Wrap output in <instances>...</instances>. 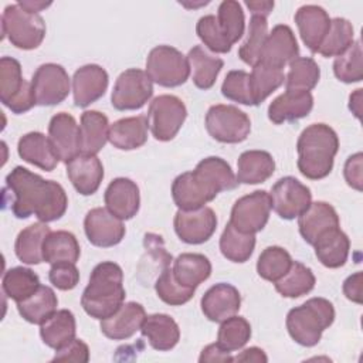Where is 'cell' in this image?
I'll return each mask as SVG.
<instances>
[{
    "mask_svg": "<svg viewBox=\"0 0 363 363\" xmlns=\"http://www.w3.org/2000/svg\"><path fill=\"white\" fill-rule=\"evenodd\" d=\"M271 210L269 193L255 190L234 203L228 223L240 233L257 234L267 225Z\"/></svg>",
    "mask_w": 363,
    "mask_h": 363,
    "instance_id": "cell-11",
    "label": "cell"
},
{
    "mask_svg": "<svg viewBox=\"0 0 363 363\" xmlns=\"http://www.w3.org/2000/svg\"><path fill=\"white\" fill-rule=\"evenodd\" d=\"M354 38V30L352 23L343 17H335L330 20V27L325 35L318 54L322 57H337L343 54L352 44Z\"/></svg>",
    "mask_w": 363,
    "mask_h": 363,
    "instance_id": "cell-45",
    "label": "cell"
},
{
    "mask_svg": "<svg viewBox=\"0 0 363 363\" xmlns=\"http://www.w3.org/2000/svg\"><path fill=\"white\" fill-rule=\"evenodd\" d=\"M67 164V176L82 196L94 194L104 179V166L96 155L79 153Z\"/></svg>",
    "mask_w": 363,
    "mask_h": 363,
    "instance_id": "cell-23",
    "label": "cell"
},
{
    "mask_svg": "<svg viewBox=\"0 0 363 363\" xmlns=\"http://www.w3.org/2000/svg\"><path fill=\"white\" fill-rule=\"evenodd\" d=\"M196 33L203 44L213 52L225 54L230 52L233 44L223 34L217 17L213 14H207L199 18L196 24Z\"/></svg>",
    "mask_w": 363,
    "mask_h": 363,
    "instance_id": "cell-52",
    "label": "cell"
},
{
    "mask_svg": "<svg viewBox=\"0 0 363 363\" xmlns=\"http://www.w3.org/2000/svg\"><path fill=\"white\" fill-rule=\"evenodd\" d=\"M146 318L145 308L138 302L123 303L112 316L101 320V332L112 340H125L140 330Z\"/></svg>",
    "mask_w": 363,
    "mask_h": 363,
    "instance_id": "cell-25",
    "label": "cell"
},
{
    "mask_svg": "<svg viewBox=\"0 0 363 363\" xmlns=\"http://www.w3.org/2000/svg\"><path fill=\"white\" fill-rule=\"evenodd\" d=\"M31 88L37 105L52 106L61 104L71 91V79L60 64L47 62L40 65L31 78Z\"/></svg>",
    "mask_w": 363,
    "mask_h": 363,
    "instance_id": "cell-12",
    "label": "cell"
},
{
    "mask_svg": "<svg viewBox=\"0 0 363 363\" xmlns=\"http://www.w3.org/2000/svg\"><path fill=\"white\" fill-rule=\"evenodd\" d=\"M362 285H363V274L362 271H357L347 277L343 282V294L345 296L354 302V303H362Z\"/></svg>",
    "mask_w": 363,
    "mask_h": 363,
    "instance_id": "cell-57",
    "label": "cell"
},
{
    "mask_svg": "<svg viewBox=\"0 0 363 363\" xmlns=\"http://www.w3.org/2000/svg\"><path fill=\"white\" fill-rule=\"evenodd\" d=\"M89 360V347L81 339H74L64 347L55 350V356L51 362H79L86 363Z\"/></svg>",
    "mask_w": 363,
    "mask_h": 363,
    "instance_id": "cell-55",
    "label": "cell"
},
{
    "mask_svg": "<svg viewBox=\"0 0 363 363\" xmlns=\"http://www.w3.org/2000/svg\"><path fill=\"white\" fill-rule=\"evenodd\" d=\"M172 197L179 210H197L213 199L206 193L191 172L179 174L172 183Z\"/></svg>",
    "mask_w": 363,
    "mask_h": 363,
    "instance_id": "cell-40",
    "label": "cell"
},
{
    "mask_svg": "<svg viewBox=\"0 0 363 363\" xmlns=\"http://www.w3.org/2000/svg\"><path fill=\"white\" fill-rule=\"evenodd\" d=\"M255 248V234H244L227 223L220 237V251L231 262L242 264L250 259Z\"/></svg>",
    "mask_w": 363,
    "mask_h": 363,
    "instance_id": "cell-43",
    "label": "cell"
},
{
    "mask_svg": "<svg viewBox=\"0 0 363 363\" xmlns=\"http://www.w3.org/2000/svg\"><path fill=\"white\" fill-rule=\"evenodd\" d=\"M251 337V325L242 318L233 315L221 322L217 333V343L227 352L242 349Z\"/></svg>",
    "mask_w": 363,
    "mask_h": 363,
    "instance_id": "cell-47",
    "label": "cell"
},
{
    "mask_svg": "<svg viewBox=\"0 0 363 363\" xmlns=\"http://www.w3.org/2000/svg\"><path fill=\"white\" fill-rule=\"evenodd\" d=\"M292 258L289 252L278 245L267 247L258 257L257 272L258 275L269 282H277L291 268Z\"/></svg>",
    "mask_w": 363,
    "mask_h": 363,
    "instance_id": "cell-46",
    "label": "cell"
},
{
    "mask_svg": "<svg viewBox=\"0 0 363 363\" xmlns=\"http://www.w3.org/2000/svg\"><path fill=\"white\" fill-rule=\"evenodd\" d=\"M146 74L152 82L174 88L183 85L190 77L187 57L170 45H157L150 50L146 58Z\"/></svg>",
    "mask_w": 363,
    "mask_h": 363,
    "instance_id": "cell-6",
    "label": "cell"
},
{
    "mask_svg": "<svg viewBox=\"0 0 363 363\" xmlns=\"http://www.w3.org/2000/svg\"><path fill=\"white\" fill-rule=\"evenodd\" d=\"M233 362H257V363H265L268 362V357L265 352L257 346L244 349L240 354L233 357Z\"/></svg>",
    "mask_w": 363,
    "mask_h": 363,
    "instance_id": "cell-59",
    "label": "cell"
},
{
    "mask_svg": "<svg viewBox=\"0 0 363 363\" xmlns=\"http://www.w3.org/2000/svg\"><path fill=\"white\" fill-rule=\"evenodd\" d=\"M153 95V82L139 68H129L121 72L112 89L111 104L118 111L140 109Z\"/></svg>",
    "mask_w": 363,
    "mask_h": 363,
    "instance_id": "cell-10",
    "label": "cell"
},
{
    "mask_svg": "<svg viewBox=\"0 0 363 363\" xmlns=\"http://www.w3.org/2000/svg\"><path fill=\"white\" fill-rule=\"evenodd\" d=\"M24 10L30 11V13H37L50 7L51 6V1H41V0H20L17 1Z\"/></svg>",
    "mask_w": 363,
    "mask_h": 363,
    "instance_id": "cell-61",
    "label": "cell"
},
{
    "mask_svg": "<svg viewBox=\"0 0 363 363\" xmlns=\"http://www.w3.org/2000/svg\"><path fill=\"white\" fill-rule=\"evenodd\" d=\"M298 57L299 47L292 28L286 24H278L271 30V33H268L258 62L282 69Z\"/></svg>",
    "mask_w": 363,
    "mask_h": 363,
    "instance_id": "cell-16",
    "label": "cell"
},
{
    "mask_svg": "<svg viewBox=\"0 0 363 363\" xmlns=\"http://www.w3.org/2000/svg\"><path fill=\"white\" fill-rule=\"evenodd\" d=\"M199 362L203 363V362H233V356L230 352L224 350L223 347L218 346V343H211V345H207L201 353H200V357H199Z\"/></svg>",
    "mask_w": 363,
    "mask_h": 363,
    "instance_id": "cell-58",
    "label": "cell"
},
{
    "mask_svg": "<svg viewBox=\"0 0 363 363\" xmlns=\"http://www.w3.org/2000/svg\"><path fill=\"white\" fill-rule=\"evenodd\" d=\"M320 68L311 57H298L289 62V71L285 75V92L306 94L319 82Z\"/></svg>",
    "mask_w": 363,
    "mask_h": 363,
    "instance_id": "cell-39",
    "label": "cell"
},
{
    "mask_svg": "<svg viewBox=\"0 0 363 363\" xmlns=\"http://www.w3.org/2000/svg\"><path fill=\"white\" fill-rule=\"evenodd\" d=\"M336 210L326 201L311 203L309 207L298 217V227L302 238L313 245L316 240L332 228L339 227Z\"/></svg>",
    "mask_w": 363,
    "mask_h": 363,
    "instance_id": "cell-24",
    "label": "cell"
},
{
    "mask_svg": "<svg viewBox=\"0 0 363 363\" xmlns=\"http://www.w3.org/2000/svg\"><path fill=\"white\" fill-rule=\"evenodd\" d=\"M315 247V255L318 261L326 268H340L346 264L350 250L349 237L340 230V227L332 228L320 235Z\"/></svg>",
    "mask_w": 363,
    "mask_h": 363,
    "instance_id": "cell-32",
    "label": "cell"
},
{
    "mask_svg": "<svg viewBox=\"0 0 363 363\" xmlns=\"http://www.w3.org/2000/svg\"><path fill=\"white\" fill-rule=\"evenodd\" d=\"M349 109L357 119H360V113H362V89L360 88L356 89L353 94H350Z\"/></svg>",
    "mask_w": 363,
    "mask_h": 363,
    "instance_id": "cell-62",
    "label": "cell"
},
{
    "mask_svg": "<svg viewBox=\"0 0 363 363\" xmlns=\"http://www.w3.org/2000/svg\"><path fill=\"white\" fill-rule=\"evenodd\" d=\"M303 44L312 52H318L325 35L330 27L328 11L316 4L301 6L294 17Z\"/></svg>",
    "mask_w": 363,
    "mask_h": 363,
    "instance_id": "cell-22",
    "label": "cell"
},
{
    "mask_svg": "<svg viewBox=\"0 0 363 363\" xmlns=\"http://www.w3.org/2000/svg\"><path fill=\"white\" fill-rule=\"evenodd\" d=\"M17 152L24 162L45 172L54 170L60 162L48 136L41 132H28L23 135L18 139Z\"/></svg>",
    "mask_w": 363,
    "mask_h": 363,
    "instance_id": "cell-26",
    "label": "cell"
},
{
    "mask_svg": "<svg viewBox=\"0 0 363 363\" xmlns=\"http://www.w3.org/2000/svg\"><path fill=\"white\" fill-rule=\"evenodd\" d=\"M58 298L52 288L40 285V288L27 299L17 302L20 316L28 323L41 325L57 312Z\"/></svg>",
    "mask_w": 363,
    "mask_h": 363,
    "instance_id": "cell-37",
    "label": "cell"
},
{
    "mask_svg": "<svg viewBox=\"0 0 363 363\" xmlns=\"http://www.w3.org/2000/svg\"><path fill=\"white\" fill-rule=\"evenodd\" d=\"M51 233L47 223L38 221L23 228L14 242V252L17 258L27 265H37L44 261L43 244L45 237Z\"/></svg>",
    "mask_w": 363,
    "mask_h": 363,
    "instance_id": "cell-35",
    "label": "cell"
},
{
    "mask_svg": "<svg viewBox=\"0 0 363 363\" xmlns=\"http://www.w3.org/2000/svg\"><path fill=\"white\" fill-rule=\"evenodd\" d=\"M221 94L230 101L252 106L254 101L250 88V74L244 69L230 71L223 81Z\"/></svg>",
    "mask_w": 363,
    "mask_h": 363,
    "instance_id": "cell-53",
    "label": "cell"
},
{
    "mask_svg": "<svg viewBox=\"0 0 363 363\" xmlns=\"http://www.w3.org/2000/svg\"><path fill=\"white\" fill-rule=\"evenodd\" d=\"M147 119L145 115L122 118L109 126L108 140L119 150L142 147L147 140Z\"/></svg>",
    "mask_w": 363,
    "mask_h": 363,
    "instance_id": "cell-28",
    "label": "cell"
},
{
    "mask_svg": "<svg viewBox=\"0 0 363 363\" xmlns=\"http://www.w3.org/2000/svg\"><path fill=\"white\" fill-rule=\"evenodd\" d=\"M191 173L213 200L218 193L233 190L238 186L231 166L217 156L201 159Z\"/></svg>",
    "mask_w": 363,
    "mask_h": 363,
    "instance_id": "cell-17",
    "label": "cell"
},
{
    "mask_svg": "<svg viewBox=\"0 0 363 363\" xmlns=\"http://www.w3.org/2000/svg\"><path fill=\"white\" fill-rule=\"evenodd\" d=\"M316 284V278L309 267L299 261H292L289 271L274 282L275 289L284 298H299L309 294Z\"/></svg>",
    "mask_w": 363,
    "mask_h": 363,
    "instance_id": "cell-41",
    "label": "cell"
},
{
    "mask_svg": "<svg viewBox=\"0 0 363 363\" xmlns=\"http://www.w3.org/2000/svg\"><path fill=\"white\" fill-rule=\"evenodd\" d=\"M84 230L88 241L101 248L119 244L126 233L123 221L113 216L106 207L91 208L84 218Z\"/></svg>",
    "mask_w": 363,
    "mask_h": 363,
    "instance_id": "cell-15",
    "label": "cell"
},
{
    "mask_svg": "<svg viewBox=\"0 0 363 363\" xmlns=\"http://www.w3.org/2000/svg\"><path fill=\"white\" fill-rule=\"evenodd\" d=\"M71 82L74 104L79 108H85L104 96L109 77L101 65L86 64L74 72Z\"/></svg>",
    "mask_w": 363,
    "mask_h": 363,
    "instance_id": "cell-19",
    "label": "cell"
},
{
    "mask_svg": "<svg viewBox=\"0 0 363 363\" xmlns=\"http://www.w3.org/2000/svg\"><path fill=\"white\" fill-rule=\"evenodd\" d=\"M177 237L186 244H203L211 238L217 228V216L204 206L197 210H179L173 220Z\"/></svg>",
    "mask_w": 363,
    "mask_h": 363,
    "instance_id": "cell-14",
    "label": "cell"
},
{
    "mask_svg": "<svg viewBox=\"0 0 363 363\" xmlns=\"http://www.w3.org/2000/svg\"><path fill=\"white\" fill-rule=\"evenodd\" d=\"M271 208L284 220L299 217L312 203V193L308 186L292 176L279 179L271 189Z\"/></svg>",
    "mask_w": 363,
    "mask_h": 363,
    "instance_id": "cell-13",
    "label": "cell"
},
{
    "mask_svg": "<svg viewBox=\"0 0 363 363\" xmlns=\"http://www.w3.org/2000/svg\"><path fill=\"white\" fill-rule=\"evenodd\" d=\"M48 139L64 163L81 153L79 149V125L75 118L67 112L55 113L48 125Z\"/></svg>",
    "mask_w": 363,
    "mask_h": 363,
    "instance_id": "cell-18",
    "label": "cell"
},
{
    "mask_svg": "<svg viewBox=\"0 0 363 363\" xmlns=\"http://www.w3.org/2000/svg\"><path fill=\"white\" fill-rule=\"evenodd\" d=\"M4 199L10 204L11 213L17 218L35 216L43 223L61 218L68 207V197L64 187L54 182L30 172L23 166H16L6 176Z\"/></svg>",
    "mask_w": 363,
    "mask_h": 363,
    "instance_id": "cell-1",
    "label": "cell"
},
{
    "mask_svg": "<svg viewBox=\"0 0 363 363\" xmlns=\"http://www.w3.org/2000/svg\"><path fill=\"white\" fill-rule=\"evenodd\" d=\"M109 122L106 115L99 111H85L79 122V149L81 153L96 155L108 142Z\"/></svg>",
    "mask_w": 363,
    "mask_h": 363,
    "instance_id": "cell-31",
    "label": "cell"
},
{
    "mask_svg": "<svg viewBox=\"0 0 363 363\" xmlns=\"http://www.w3.org/2000/svg\"><path fill=\"white\" fill-rule=\"evenodd\" d=\"M362 159H363V155L360 152H357V153L347 157V160L345 163V167H343V174H345L346 183L357 191H362V183H363V179H362Z\"/></svg>",
    "mask_w": 363,
    "mask_h": 363,
    "instance_id": "cell-56",
    "label": "cell"
},
{
    "mask_svg": "<svg viewBox=\"0 0 363 363\" xmlns=\"http://www.w3.org/2000/svg\"><path fill=\"white\" fill-rule=\"evenodd\" d=\"M38 275L26 267H14L4 272L1 288L4 295L16 302H21L31 296L40 288Z\"/></svg>",
    "mask_w": 363,
    "mask_h": 363,
    "instance_id": "cell-42",
    "label": "cell"
},
{
    "mask_svg": "<svg viewBox=\"0 0 363 363\" xmlns=\"http://www.w3.org/2000/svg\"><path fill=\"white\" fill-rule=\"evenodd\" d=\"M0 101L13 113H24L37 105L31 82L23 78L21 65L13 57L0 60Z\"/></svg>",
    "mask_w": 363,
    "mask_h": 363,
    "instance_id": "cell-8",
    "label": "cell"
},
{
    "mask_svg": "<svg viewBox=\"0 0 363 363\" xmlns=\"http://www.w3.org/2000/svg\"><path fill=\"white\" fill-rule=\"evenodd\" d=\"M106 208L118 218H133L140 207V194L138 184L128 177L113 179L104 194Z\"/></svg>",
    "mask_w": 363,
    "mask_h": 363,
    "instance_id": "cell-21",
    "label": "cell"
},
{
    "mask_svg": "<svg viewBox=\"0 0 363 363\" xmlns=\"http://www.w3.org/2000/svg\"><path fill=\"white\" fill-rule=\"evenodd\" d=\"M217 21L223 34L231 44H235L242 37L245 30V17L238 1H221L217 10Z\"/></svg>",
    "mask_w": 363,
    "mask_h": 363,
    "instance_id": "cell-49",
    "label": "cell"
},
{
    "mask_svg": "<svg viewBox=\"0 0 363 363\" xmlns=\"http://www.w3.org/2000/svg\"><path fill=\"white\" fill-rule=\"evenodd\" d=\"M172 271L180 285L196 289L211 275V262L203 254L184 252L173 261Z\"/></svg>",
    "mask_w": 363,
    "mask_h": 363,
    "instance_id": "cell-36",
    "label": "cell"
},
{
    "mask_svg": "<svg viewBox=\"0 0 363 363\" xmlns=\"http://www.w3.org/2000/svg\"><path fill=\"white\" fill-rule=\"evenodd\" d=\"M275 172V160L265 150H245L237 160L235 179L238 184H258L268 180Z\"/></svg>",
    "mask_w": 363,
    "mask_h": 363,
    "instance_id": "cell-29",
    "label": "cell"
},
{
    "mask_svg": "<svg viewBox=\"0 0 363 363\" xmlns=\"http://www.w3.org/2000/svg\"><path fill=\"white\" fill-rule=\"evenodd\" d=\"M187 118L184 102L176 95L156 96L147 109V126L156 140H172L183 126Z\"/></svg>",
    "mask_w": 363,
    "mask_h": 363,
    "instance_id": "cell-9",
    "label": "cell"
},
{
    "mask_svg": "<svg viewBox=\"0 0 363 363\" xmlns=\"http://www.w3.org/2000/svg\"><path fill=\"white\" fill-rule=\"evenodd\" d=\"M75 316L68 309L57 311L51 318L40 325V336L43 342L54 350H58L72 342L75 339Z\"/></svg>",
    "mask_w": 363,
    "mask_h": 363,
    "instance_id": "cell-34",
    "label": "cell"
},
{
    "mask_svg": "<svg viewBox=\"0 0 363 363\" xmlns=\"http://www.w3.org/2000/svg\"><path fill=\"white\" fill-rule=\"evenodd\" d=\"M204 123L208 135L220 143H241L251 132L248 115L234 105L210 106Z\"/></svg>",
    "mask_w": 363,
    "mask_h": 363,
    "instance_id": "cell-7",
    "label": "cell"
},
{
    "mask_svg": "<svg viewBox=\"0 0 363 363\" xmlns=\"http://www.w3.org/2000/svg\"><path fill=\"white\" fill-rule=\"evenodd\" d=\"M187 61L191 72L193 84L200 89H210L224 67V61L220 57L211 55L204 47L194 45L189 54Z\"/></svg>",
    "mask_w": 363,
    "mask_h": 363,
    "instance_id": "cell-33",
    "label": "cell"
},
{
    "mask_svg": "<svg viewBox=\"0 0 363 363\" xmlns=\"http://www.w3.org/2000/svg\"><path fill=\"white\" fill-rule=\"evenodd\" d=\"M284 82L285 74L282 69H277L265 64L257 62L250 74V88L254 105L262 104Z\"/></svg>",
    "mask_w": 363,
    "mask_h": 363,
    "instance_id": "cell-44",
    "label": "cell"
},
{
    "mask_svg": "<svg viewBox=\"0 0 363 363\" xmlns=\"http://www.w3.org/2000/svg\"><path fill=\"white\" fill-rule=\"evenodd\" d=\"M245 6L251 11L252 16H262L268 17V14L274 9V1L265 0V1H245Z\"/></svg>",
    "mask_w": 363,
    "mask_h": 363,
    "instance_id": "cell-60",
    "label": "cell"
},
{
    "mask_svg": "<svg viewBox=\"0 0 363 363\" xmlns=\"http://www.w3.org/2000/svg\"><path fill=\"white\" fill-rule=\"evenodd\" d=\"M267 35H268L267 17L251 16L248 23L247 38L238 48V57L241 58V61L254 67L259 60V54Z\"/></svg>",
    "mask_w": 363,
    "mask_h": 363,
    "instance_id": "cell-48",
    "label": "cell"
},
{
    "mask_svg": "<svg viewBox=\"0 0 363 363\" xmlns=\"http://www.w3.org/2000/svg\"><path fill=\"white\" fill-rule=\"evenodd\" d=\"M362 45L360 41H353V44L333 61L335 77L345 82H360L363 79V62H362Z\"/></svg>",
    "mask_w": 363,
    "mask_h": 363,
    "instance_id": "cell-50",
    "label": "cell"
},
{
    "mask_svg": "<svg viewBox=\"0 0 363 363\" xmlns=\"http://www.w3.org/2000/svg\"><path fill=\"white\" fill-rule=\"evenodd\" d=\"M200 305L208 320L221 323L240 311L241 295L234 285L218 282L204 292Z\"/></svg>",
    "mask_w": 363,
    "mask_h": 363,
    "instance_id": "cell-20",
    "label": "cell"
},
{
    "mask_svg": "<svg viewBox=\"0 0 363 363\" xmlns=\"http://www.w3.org/2000/svg\"><path fill=\"white\" fill-rule=\"evenodd\" d=\"M312 108H313V96L311 92H306V94L284 92L269 104L268 119L275 125L298 121L301 118L308 116Z\"/></svg>",
    "mask_w": 363,
    "mask_h": 363,
    "instance_id": "cell-30",
    "label": "cell"
},
{
    "mask_svg": "<svg viewBox=\"0 0 363 363\" xmlns=\"http://www.w3.org/2000/svg\"><path fill=\"white\" fill-rule=\"evenodd\" d=\"M125 296L122 268L116 262L102 261L94 267L89 275V282L81 296V305L91 318L104 320L118 312Z\"/></svg>",
    "mask_w": 363,
    "mask_h": 363,
    "instance_id": "cell-2",
    "label": "cell"
},
{
    "mask_svg": "<svg viewBox=\"0 0 363 363\" xmlns=\"http://www.w3.org/2000/svg\"><path fill=\"white\" fill-rule=\"evenodd\" d=\"M296 150L299 172L311 180L325 179L332 172L339 150L337 133L326 123H312L299 135Z\"/></svg>",
    "mask_w": 363,
    "mask_h": 363,
    "instance_id": "cell-3",
    "label": "cell"
},
{
    "mask_svg": "<svg viewBox=\"0 0 363 363\" xmlns=\"http://www.w3.org/2000/svg\"><path fill=\"white\" fill-rule=\"evenodd\" d=\"M50 282L61 291H71L79 282V271L72 262L52 264L48 272Z\"/></svg>",
    "mask_w": 363,
    "mask_h": 363,
    "instance_id": "cell-54",
    "label": "cell"
},
{
    "mask_svg": "<svg viewBox=\"0 0 363 363\" xmlns=\"http://www.w3.org/2000/svg\"><path fill=\"white\" fill-rule=\"evenodd\" d=\"M140 333L149 340L155 350L166 352L173 349L180 340V329L176 320L166 313L146 315Z\"/></svg>",
    "mask_w": 363,
    "mask_h": 363,
    "instance_id": "cell-27",
    "label": "cell"
},
{
    "mask_svg": "<svg viewBox=\"0 0 363 363\" xmlns=\"http://www.w3.org/2000/svg\"><path fill=\"white\" fill-rule=\"evenodd\" d=\"M81 248L77 237L65 230L51 231L43 244V258L44 262L58 264V262H72L79 259Z\"/></svg>",
    "mask_w": 363,
    "mask_h": 363,
    "instance_id": "cell-38",
    "label": "cell"
},
{
    "mask_svg": "<svg viewBox=\"0 0 363 363\" xmlns=\"http://www.w3.org/2000/svg\"><path fill=\"white\" fill-rule=\"evenodd\" d=\"M335 320V308L326 298H311L292 308L286 315L289 336L301 346L312 347L319 343L322 333Z\"/></svg>",
    "mask_w": 363,
    "mask_h": 363,
    "instance_id": "cell-4",
    "label": "cell"
},
{
    "mask_svg": "<svg viewBox=\"0 0 363 363\" xmlns=\"http://www.w3.org/2000/svg\"><path fill=\"white\" fill-rule=\"evenodd\" d=\"M44 18L37 13L24 10L18 3L10 4L1 14V33L20 50H34L45 37Z\"/></svg>",
    "mask_w": 363,
    "mask_h": 363,
    "instance_id": "cell-5",
    "label": "cell"
},
{
    "mask_svg": "<svg viewBox=\"0 0 363 363\" xmlns=\"http://www.w3.org/2000/svg\"><path fill=\"white\" fill-rule=\"evenodd\" d=\"M155 291L164 303L172 306H180L187 303L194 296L196 292V289L193 288L180 285L174 278L170 267L162 269L160 275L155 282Z\"/></svg>",
    "mask_w": 363,
    "mask_h": 363,
    "instance_id": "cell-51",
    "label": "cell"
}]
</instances>
